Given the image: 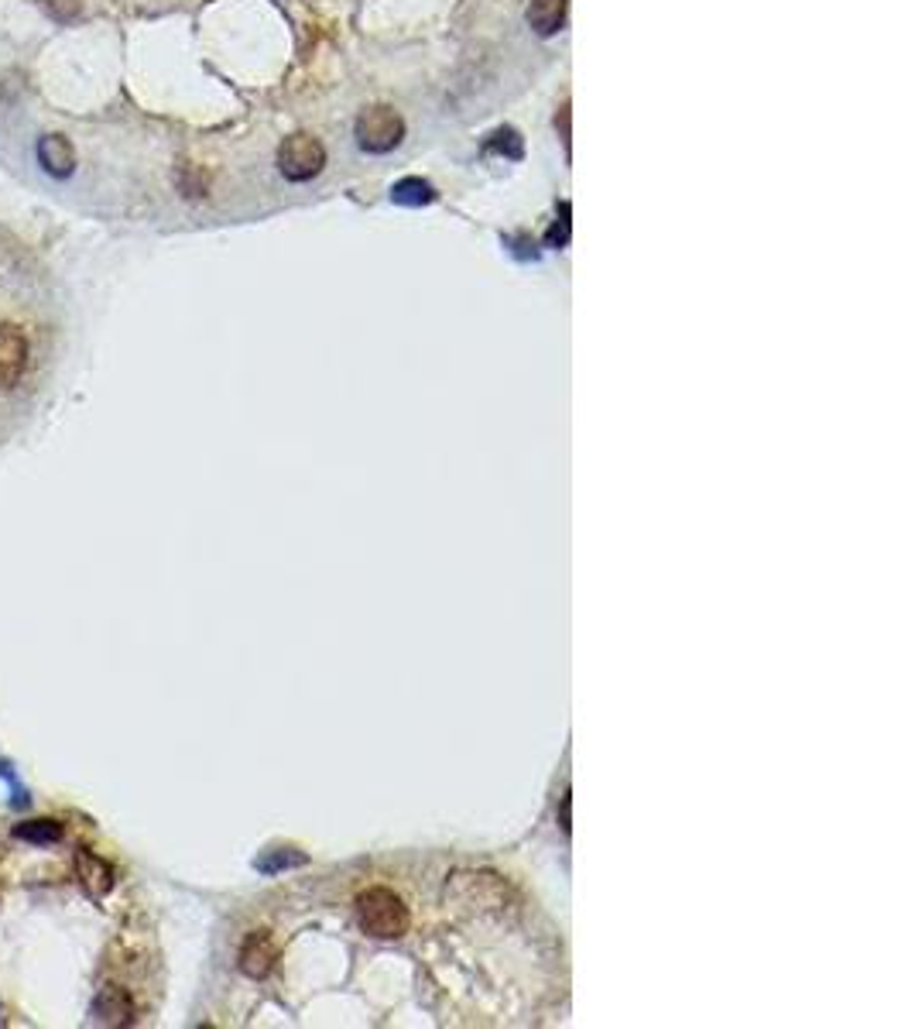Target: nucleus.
Segmentation results:
<instances>
[{"instance_id":"f8f14e48","label":"nucleus","mask_w":915,"mask_h":1029,"mask_svg":"<svg viewBox=\"0 0 915 1029\" xmlns=\"http://www.w3.org/2000/svg\"><path fill=\"white\" fill-rule=\"evenodd\" d=\"M179 186H182V192H186V196H203V192H207V179L199 176L196 168H189V165L182 168V179H179Z\"/></svg>"},{"instance_id":"f03ea898","label":"nucleus","mask_w":915,"mask_h":1029,"mask_svg":"<svg viewBox=\"0 0 915 1029\" xmlns=\"http://www.w3.org/2000/svg\"><path fill=\"white\" fill-rule=\"evenodd\" d=\"M323 168H326V148L320 137L299 131L278 145V172L289 182H309V179H316Z\"/></svg>"},{"instance_id":"9d476101","label":"nucleus","mask_w":915,"mask_h":1029,"mask_svg":"<svg viewBox=\"0 0 915 1029\" xmlns=\"http://www.w3.org/2000/svg\"><path fill=\"white\" fill-rule=\"evenodd\" d=\"M483 148L498 152V155H504V158H522V137H518V131L501 128V131H494V134L488 137V145H483Z\"/></svg>"},{"instance_id":"1a4fd4ad","label":"nucleus","mask_w":915,"mask_h":1029,"mask_svg":"<svg viewBox=\"0 0 915 1029\" xmlns=\"http://www.w3.org/2000/svg\"><path fill=\"white\" fill-rule=\"evenodd\" d=\"M14 838L27 841V844H55L63 838V823L55 820H27L14 827Z\"/></svg>"},{"instance_id":"9b49d317","label":"nucleus","mask_w":915,"mask_h":1029,"mask_svg":"<svg viewBox=\"0 0 915 1029\" xmlns=\"http://www.w3.org/2000/svg\"><path fill=\"white\" fill-rule=\"evenodd\" d=\"M38 4L45 8V14L52 21H59V24H72L79 18V11H82L79 0H38Z\"/></svg>"},{"instance_id":"39448f33","label":"nucleus","mask_w":915,"mask_h":1029,"mask_svg":"<svg viewBox=\"0 0 915 1029\" xmlns=\"http://www.w3.org/2000/svg\"><path fill=\"white\" fill-rule=\"evenodd\" d=\"M93 1019L100 1026H127L134 1019V1003L124 988H103L93 1003Z\"/></svg>"},{"instance_id":"7ed1b4c3","label":"nucleus","mask_w":915,"mask_h":1029,"mask_svg":"<svg viewBox=\"0 0 915 1029\" xmlns=\"http://www.w3.org/2000/svg\"><path fill=\"white\" fill-rule=\"evenodd\" d=\"M27 367V336L18 323H0V388H14Z\"/></svg>"},{"instance_id":"20e7f679","label":"nucleus","mask_w":915,"mask_h":1029,"mask_svg":"<svg viewBox=\"0 0 915 1029\" xmlns=\"http://www.w3.org/2000/svg\"><path fill=\"white\" fill-rule=\"evenodd\" d=\"M38 165L52 179H69L76 172V148L66 134H45L38 141Z\"/></svg>"},{"instance_id":"423d86ee","label":"nucleus","mask_w":915,"mask_h":1029,"mask_svg":"<svg viewBox=\"0 0 915 1029\" xmlns=\"http://www.w3.org/2000/svg\"><path fill=\"white\" fill-rule=\"evenodd\" d=\"M566 8H569V0H532L528 4V27L535 35H542V38H549V35H556V32H562V24H566Z\"/></svg>"},{"instance_id":"f257e3e1","label":"nucleus","mask_w":915,"mask_h":1029,"mask_svg":"<svg viewBox=\"0 0 915 1029\" xmlns=\"http://www.w3.org/2000/svg\"><path fill=\"white\" fill-rule=\"evenodd\" d=\"M357 145L370 155H388L402 145L405 137V118L398 113L394 107L388 103H375V107H364L360 118H357Z\"/></svg>"},{"instance_id":"6e6552de","label":"nucleus","mask_w":915,"mask_h":1029,"mask_svg":"<svg viewBox=\"0 0 915 1029\" xmlns=\"http://www.w3.org/2000/svg\"><path fill=\"white\" fill-rule=\"evenodd\" d=\"M391 199L402 207H422V203H433L436 199V189L428 186L425 179H402L391 186Z\"/></svg>"},{"instance_id":"0eeeda50","label":"nucleus","mask_w":915,"mask_h":1029,"mask_svg":"<svg viewBox=\"0 0 915 1029\" xmlns=\"http://www.w3.org/2000/svg\"><path fill=\"white\" fill-rule=\"evenodd\" d=\"M79 878H82V885H86V889H90L93 896H103V893L110 889V882H113L110 865L100 862V858L90 854V851L79 854Z\"/></svg>"}]
</instances>
